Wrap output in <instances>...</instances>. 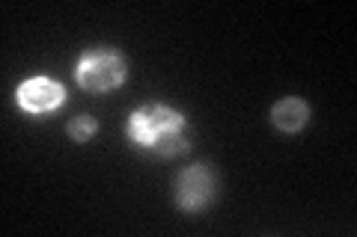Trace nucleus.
Returning a JSON list of instances; mask_svg holds the SVG:
<instances>
[{
    "instance_id": "5",
    "label": "nucleus",
    "mask_w": 357,
    "mask_h": 237,
    "mask_svg": "<svg viewBox=\"0 0 357 237\" xmlns=\"http://www.w3.org/2000/svg\"><path fill=\"white\" fill-rule=\"evenodd\" d=\"M271 119H274V125L280 128V131L295 133V131H301V128L307 125V119H310V107H307L301 98H283L280 104H274Z\"/></svg>"
},
{
    "instance_id": "3",
    "label": "nucleus",
    "mask_w": 357,
    "mask_h": 237,
    "mask_svg": "<svg viewBox=\"0 0 357 237\" xmlns=\"http://www.w3.org/2000/svg\"><path fill=\"white\" fill-rule=\"evenodd\" d=\"M215 190H218L215 172L203 163L188 166L185 172L176 178V202H178V208L188 213L208 208V202L215 199Z\"/></svg>"
},
{
    "instance_id": "4",
    "label": "nucleus",
    "mask_w": 357,
    "mask_h": 237,
    "mask_svg": "<svg viewBox=\"0 0 357 237\" xmlns=\"http://www.w3.org/2000/svg\"><path fill=\"white\" fill-rule=\"evenodd\" d=\"M66 101V89L51 81V77H30L27 83L18 86V104L21 110L33 113V116H45V113H54L57 107H63Z\"/></svg>"
},
{
    "instance_id": "6",
    "label": "nucleus",
    "mask_w": 357,
    "mask_h": 237,
    "mask_svg": "<svg viewBox=\"0 0 357 237\" xmlns=\"http://www.w3.org/2000/svg\"><path fill=\"white\" fill-rule=\"evenodd\" d=\"M96 119L93 116H75L72 122H69V137L75 140V142H89V137L96 133Z\"/></svg>"
},
{
    "instance_id": "2",
    "label": "nucleus",
    "mask_w": 357,
    "mask_h": 237,
    "mask_svg": "<svg viewBox=\"0 0 357 237\" xmlns=\"http://www.w3.org/2000/svg\"><path fill=\"white\" fill-rule=\"evenodd\" d=\"M75 77L86 92H110L126 81V60L114 48H96L86 51L77 60Z\"/></svg>"
},
{
    "instance_id": "1",
    "label": "nucleus",
    "mask_w": 357,
    "mask_h": 237,
    "mask_svg": "<svg viewBox=\"0 0 357 237\" xmlns=\"http://www.w3.org/2000/svg\"><path fill=\"white\" fill-rule=\"evenodd\" d=\"M128 137L140 149H152L164 157L182 154L191 145V131H188L185 119L164 104H149L134 113L128 119Z\"/></svg>"
}]
</instances>
